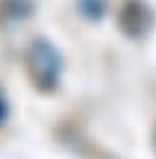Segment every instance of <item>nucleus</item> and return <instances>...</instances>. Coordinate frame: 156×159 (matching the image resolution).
I'll use <instances>...</instances> for the list:
<instances>
[{"label":"nucleus","mask_w":156,"mask_h":159,"mask_svg":"<svg viewBox=\"0 0 156 159\" xmlns=\"http://www.w3.org/2000/svg\"><path fill=\"white\" fill-rule=\"evenodd\" d=\"M151 22H154V15L144 0H126L119 10V27L129 37H141L151 27Z\"/></svg>","instance_id":"2"},{"label":"nucleus","mask_w":156,"mask_h":159,"mask_svg":"<svg viewBox=\"0 0 156 159\" xmlns=\"http://www.w3.org/2000/svg\"><path fill=\"white\" fill-rule=\"evenodd\" d=\"M154 152H156V129H154Z\"/></svg>","instance_id":"4"},{"label":"nucleus","mask_w":156,"mask_h":159,"mask_svg":"<svg viewBox=\"0 0 156 159\" xmlns=\"http://www.w3.org/2000/svg\"><path fill=\"white\" fill-rule=\"evenodd\" d=\"M7 119V102H5V97H2V92H0V124Z\"/></svg>","instance_id":"3"},{"label":"nucleus","mask_w":156,"mask_h":159,"mask_svg":"<svg viewBox=\"0 0 156 159\" xmlns=\"http://www.w3.org/2000/svg\"><path fill=\"white\" fill-rule=\"evenodd\" d=\"M27 62H30V72L35 84H40L42 89H54L59 84V75H62V57L59 52L45 40H35L30 45L27 52Z\"/></svg>","instance_id":"1"}]
</instances>
